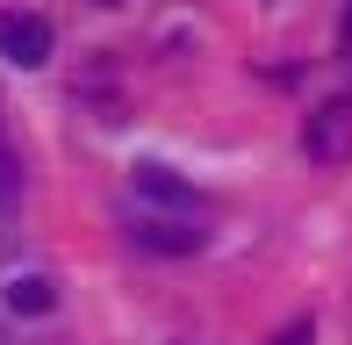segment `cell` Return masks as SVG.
Wrapping results in <instances>:
<instances>
[{
  "label": "cell",
  "instance_id": "1",
  "mask_svg": "<svg viewBox=\"0 0 352 345\" xmlns=\"http://www.w3.org/2000/svg\"><path fill=\"white\" fill-rule=\"evenodd\" d=\"M0 58L22 72L51 65V22L43 14H22V8H0Z\"/></svg>",
  "mask_w": 352,
  "mask_h": 345
},
{
  "label": "cell",
  "instance_id": "2",
  "mask_svg": "<svg viewBox=\"0 0 352 345\" xmlns=\"http://www.w3.org/2000/svg\"><path fill=\"white\" fill-rule=\"evenodd\" d=\"M130 245H137V252H173V259H187V252H201V230H195V223H166V216H137V223H130Z\"/></svg>",
  "mask_w": 352,
  "mask_h": 345
},
{
  "label": "cell",
  "instance_id": "3",
  "mask_svg": "<svg viewBox=\"0 0 352 345\" xmlns=\"http://www.w3.org/2000/svg\"><path fill=\"white\" fill-rule=\"evenodd\" d=\"M137 194H144V201H158V209H187V216L201 209L195 180H180L173 166H137Z\"/></svg>",
  "mask_w": 352,
  "mask_h": 345
},
{
  "label": "cell",
  "instance_id": "4",
  "mask_svg": "<svg viewBox=\"0 0 352 345\" xmlns=\"http://www.w3.org/2000/svg\"><path fill=\"white\" fill-rule=\"evenodd\" d=\"M0 302H8L14 317H51V309H58V280H43V274H14L8 288H0Z\"/></svg>",
  "mask_w": 352,
  "mask_h": 345
},
{
  "label": "cell",
  "instance_id": "5",
  "mask_svg": "<svg viewBox=\"0 0 352 345\" xmlns=\"http://www.w3.org/2000/svg\"><path fill=\"white\" fill-rule=\"evenodd\" d=\"M352 151V108H316L309 122V159H345Z\"/></svg>",
  "mask_w": 352,
  "mask_h": 345
},
{
  "label": "cell",
  "instance_id": "6",
  "mask_svg": "<svg viewBox=\"0 0 352 345\" xmlns=\"http://www.w3.org/2000/svg\"><path fill=\"white\" fill-rule=\"evenodd\" d=\"M309 338H316V324H309V317H302V324H287V331H280L274 345H309Z\"/></svg>",
  "mask_w": 352,
  "mask_h": 345
},
{
  "label": "cell",
  "instance_id": "7",
  "mask_svg": "<svg viewBox=\"0 0 352 345\" xmlns=\"http://www.w3.org/2000/svg\"><path fill=\"white\" fill-rule=\"evenodd\" d=\"M345 51H352V8H345Z\"/></svg>",
  "mask_w": 352,
  "mask_h": 345
},
{
  "label": "cell",
  "instance_id": "8",
  "mask_svg": "<svg viewBox=\"0 0 352 345\" xmlns=\"http://www.w3.org/2000/svg\"><path fill=\"white\" fill-rule=\"evenodd\" d=\"M0 345H8V331H0Z\"/></svg>",
  "mask_w": 352,
  "mask_h": 345
}]
</instances>
